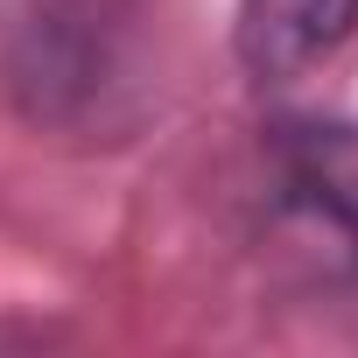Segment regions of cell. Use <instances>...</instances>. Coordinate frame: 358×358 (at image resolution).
Segmentation results:
<instances>
[{
	"label": "cell",
	"instance_id": "cell-1",
	"mask_svg": "<svg viewBox=\"0 0 358 358\" xmlns=\"http://www.w3.org/2000/svg\"><path fill=\"white\" fill-rule=\"evenodd\" d=\"M281 197L309 239L358 267V127H295L281 141Z\"/></svg>",
	"mask_w": 358,
	"mask_h": 358
},
{
	"label": "cell",
	"instance_id": "cell-2",
	"mask_svg": "<svg viewBox=\"0 0 358 358\" xmlns=\"http://www.w3.org/2000/svg\"><path fill=\"white\" fill-rule=\"evenodd\" d=\"M358 29V0H239V57L253 78H295Z\"/></svg>",
	"mask_w": 358,
	"mask_h": 358
}]
</instances>
